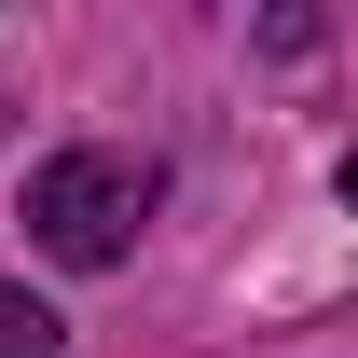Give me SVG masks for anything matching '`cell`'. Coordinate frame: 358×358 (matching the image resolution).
<instances>
[{
	"label": "cell",
	"mask_w": 358,
	"mask_h": 358,
	"mask_svg": "<svg viewBox=\"0 0 358 358\" xmlns=\"http://www.w3.org/2000/svg\"><path fill=\"white\" fill-rule=\"evenodd\" d=\"M152 152H55L42 179H28V234H42L69 275H110L138 248V221H152Z\"/></svg>",
	"instance_id": "1"
},
{
	"label": "cell",
	"mask_w": 358,
	"mask_h": 358,
	"mask_svg": "<svg viewBox=\"0 0 358 358\" xmlns=\"http://www.w3.org/2000/svg\"><path fill=\"white\" fill-rule=\"evenodd\" d=\"M55 345H69V331H55L28 289H0V358H55Z\"/></svg>",
	"instance_id": "2"
}]
</instances>
